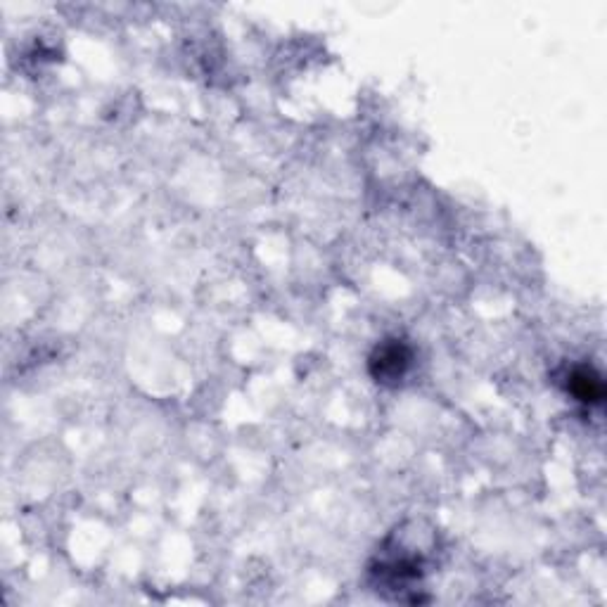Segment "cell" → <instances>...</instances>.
<instances>
[{"instance_id": "obj_1", "label": "cell", "mask_w": 607, "mask_h": 607, "mask_svg": "<svg viewBox=\"0 0 607 607\" xmlns=\"http://www.w3.org/2000/svg\"><path fill=\"white\" fill-rule=\"evenodd\" d=\"M411 368V349L401 340H387L370 356V375L382 385H396Z\"/></svg>"}, {"instance_id": "obj_2", "label": "cell", "mask_w": 607, "mask_h": 607, "mask_svg": "<svg viewBox=\"0 0 607 607\" xmlns=\"http://www.w3.org/2000/svg\"><path fill=\"white\" fill-rule=\"evenodd\" d=\"M567 389L577 396L579 401L584 404H603L605 399V385L600 380V375L593 368H574L570 373V382H567Z\"/></svg>"}]
</instances>
